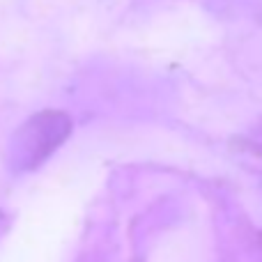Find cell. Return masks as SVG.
Listing matches in <instances>:
<instances>
[{
    "label": "cell",
    "instance_id": "obj_1",
    "mask_svg": "<svg viewBox=\"0 0 262 262\" xmlns=\"http://www.w3.org/2000/svg\"><path fill=\"white\" fill-rule=\"evenodd\" d=\"M72 134V118L62 111H41L28 118L12 134L7 145V166L12 172L39 168Z\"/></svg>",
    "mask_w": 262,
    "mask_h": 262
},
{
    "label": "cell",
    "instance_id": "obj_2",
    "mask_svg": "<svg viewBox=\"0 0 262 262\" xmlns=\"http://www.w3.org/2000/svg\"><path fill=\"white\" fill-rule=\"evenodd\" d=\"M260 136H262V124H260Z\"/></svg>",
    "mask_w": 262,
    "mask_h": 262
}]
</instances>
